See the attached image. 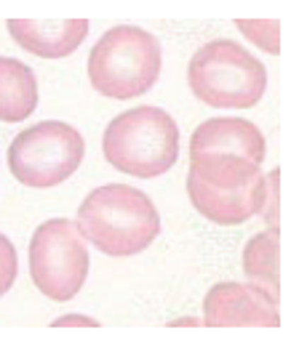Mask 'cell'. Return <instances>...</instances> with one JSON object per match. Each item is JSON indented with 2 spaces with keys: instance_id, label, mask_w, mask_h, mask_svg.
Here are the masks:
<instances>
[{
  "instance_id": "cell-1",
  "label": "cell",
  "mask_w": 299,
  "mask_h": 362,
  "mask_svg": "<svg viewBox=\"0 0 299 362\" xmlns=\"http://www.w3.org/2000/svg\"><path fill=\"white\" fill-rule=\"evenodd\" d=\"M75 229L107 256H137L161 232V214L147 194L131 184L96 187L78 208Z\"/></svg>"
},
{
  "instance_id": "cell-2",
  "label": "cell",
  "mask_w": 299,
  "mask_h": 362,
  "mask_svg": "<svg viewBox=\"0 0 299 362\" xmlns=\"http://www.w3.org/2000/svg\"><path fill=\"white\" fill-rule=\"evenodd\" d=\"M107 163L120 173L137 179H155L176 165L179 128L161 107H134L113 117L102 136Z\"/></svg>"
},
{
  "instance_id": "cell-3",
  "label": "cell",
  "mask_w": 299,
  "mask_h": 362,
  "mask_svg": "<svg viewBox=\"0 0 299 362\" xmlns=\"http://www.w3.org/2000/svg\"><path fill=\"white\" fill-rule=\"evenodd\" d=\"M161 67V40L142 27L118 24L96 40L86 72L96 93L128 102L145 96L158 83Z\"/></svg>"
},
{
  "instance_id": "cell-4",
  "label": "cell",
  "mask_w": 299,
  "mask_h": 362,
  "mask_svg": "<svg viewBox=\"0 0 299 362\" xmlns=\"http://www.w3.org/2000/svg\"><path fill=\"white\" fill-rule=\"evenodd\" d=\"M187 86L198 102L217 110H252L267 88V69L235 40L201 45L187 64Z\"/></svg>"
},
{
  "instance_id": "cell-5",
  "label": "cell",
  "mask_w": 299,
  "mask_h": 362,
  "mask_svg": "<svg viewBox=\"0 0 299 362\" xmlns=\"http://www.w3.org/2000/svg\"><path fill=\"white\" fill-rule=\"evenodd\" d=\"M83 155L86 141L72 125L43 120L13 136L9 147V168L24 187L48 189L59 187L81 168Z\"/></svg>"
},
{
  "instance_id": "cell-6",
  "label": "cell",
  "mask_w": 299,
  "mask_h": 362,
  "mask_svg": "<svg viewBox=\"0 0 299 362\" xmlns=\"http://www.w3.org/2000/svg\"><path fill=\"white\" fill-rule=\"evenodd\" d=\"M89 248L67 218H48L30 240V277L40 293L64 304L81 293L89 277Z\"/></svg>"
},
{
  "instance_id": "cell-7",
  "label": "cell",
  "mask_w": 299,
  "mask_h": 362,
  "mask_svg": "<svg viewBox=\"0 0 299 362\" xmlns=\"http://www.w3.org/2000/svg\"><path fill=\"white\" fill-rule=\"evenodd\" d=\"M208 328H278V301L256 285L217 283L203 298Z\"/></svg>"
},
{
  "instance_id": "cell-8",
  "label": "cell",
  "mask_w": 299,
  "mask_h": 362,
  "mask_svg": "<svg viewBox=\"0 0 299 362\" xmlns=\"http://www.w3.org/2000/svg\"><path fill=\"white\" fill-rule=\"evenodd\" d=\"M187 197L196 205L201 216L219 226L246 224L252 216L262 214L267 200V176H259L252 184L243 187H227V189H211L198 181L187 179Z\"/></svg>"
},
{
  "instance_id": "cell-9",
  "label": "cell",
  "mask_w": 299,
  "mask_h": 362,
  "mask_svg": "<svg viewBox=\"0 0 299 362\" xmlns=\"http://www.w3.org/2000/svg\"><path fill=\"white\" fill-rule=\"evenodd\" d=\"M9 33L27 54L64 59L75 54L89 35V19H9Z\"/></svg>"
},
{
  "instance_id": "cell-10",
  "label": "cell",
  "mask_w": 299,
  "mask_h": 362,
  "mask_svg": "<svg viewBox=\"0 0 299 362\" xmlns=\"http://www.w3.org/2000/svg\"><path fill=\"white\" fill-rule=\"evenodd\" d=\"M190 152H219L241 155L262 165L267 155L262 131L243 117H211L201 123L190 136Z\"/></svg>"
},
{
  "instance_id": "cell-11",
  "label": "cell",
  "mask_w": 299,
  "mask_h": 362,
  "mask_svg": "<svg viewBox=\"0 0 299 362\" xmlns=\"http://www.w3.org/2000/svg\"><path fill=\"white\" fill-rule=\"evenodd\" d=\"M38 107V80L24 62L0 57V123H22Z\"/></svg>"
},
{
  "instance_id": "cell-12",
  "label": "cell",
  "mask_w": 299,
  "mask_h": 362,
  "mask_svg": "<svg viewBox=\"0 0 299 362\" xmlns=\"http://www.w3.org/2000/svg\"><path fill=\"white\" fill-rule=\"evenodd\" d=\"M278 229H267L254 235L243 248V274L249 277V285L262 288L273 298H281V277H278Z\"/></svg>"
},
{
  "instance_id": "cell-13",
  "label": "cell",
  "mask_w": 299,
  "mask_h": 362,
  "mask_svg": "<svg viewBox=\"0 0 299 362\" xmlns=\"http://www.w3.org/2000/svg\"><path fill=\"white\" fill-rule=\"evenodd\" d=\"M235 27L262 51L273 54V57L281 54V22L276 19H235Z\"/></svg>"
},
{
  "instance_id": "cell-14",
  "label": "cell",
  "mask_w": 299,
  "mask_h": 362,
  "mask_svg": "<svg viewBox=\"0 0 299 362\" xmlns=\"http://www.w3.org/2000/svg\"><path fill=\"white\" fill-rule=\"evenodd\" d=\"M16 272H19V256L13 243L6 235H0V296L11 291L13 280H16Z\"/></svg>"
},
{
  "instance_id": "cell-15",
  "label": "cell",
  "mask_w": 299,
  "mask_h": 362,
  "mask_svg": "<svg viewBox=\"0 0 299 362\" xmlns=\"http://www.w3.org/2000/svg\"><path fill=\"white\" fill-rule=\"evenodd\" d=\"M54 328H99V320L89 315H64L51 322Z\"/></svg>"
},
{
  "instance_id": "cell-16",
  "label": "cell",
  "mask_w": 299,
  "mask_h": 362,
  "mask_svg": "<svg viewBox=\"0 0 299 362\" xmlns=\"http://www.w3.org/2000/svg\"><path fill=\"white\" fill-rule=\"evenodd\" d=\"M174 328H179V325H203V320H198V317H182V320H174L171 322Z\"/></svg>"
}]
</instances>
